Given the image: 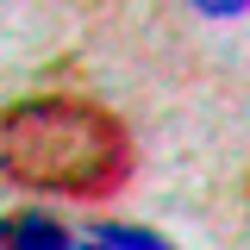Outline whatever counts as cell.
<instances>
[{"instance_id": "1", "label": "cell", "mask_w": 250, "mask_h": 250, "mask_svg": "<svg viewBox=\"0 0 250 250\" xmlns=\"http://www.w3.org/2000/svg\"><path fill=\"white\" fill-rule=\"evenodd\" d=\"M0 175L44 194L100 200L131 175V138L125 125L75 94H38L0 106Z\"/></svg>"}]
</instances>
